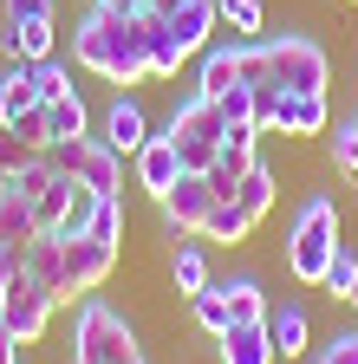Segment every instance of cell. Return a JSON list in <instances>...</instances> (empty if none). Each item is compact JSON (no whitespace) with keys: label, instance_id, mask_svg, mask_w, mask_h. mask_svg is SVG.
<instances>
[{"label":"cell","instance_id":"obj_1","mask_svg":"<svg viewBox=\"0 0 358 364\" xmlns=\"http://www.w3.org/2000/svg\"><path fill=\"white\" fill-rule=\"evenodd\" d=\"M72 65L98 72L105 85H144L150 78V53H144V33L137 14H111V7H85V20L72 26Z\"/></svg>","mask_w":358,"mask_h":364},{"label":"cell","instance_id":"obj_2","mask_svg":"<svg viewBox=\"0 0 358 364\" xmlns=\"http://www.w3.org/2000/svg\"><path fill=\"white\" fill-rule=\"evenodd\" d=\"M241 85H280L293 91H326L332 85V53L312 33H260L241 53Z\"/></svg>","mask_w":358,"mask_h":364},{"label":"cell","instance_id":"obj_3","mask_svg":"<svg viewBox=\"0 0 358 364\" xmlns=\"http://www.w3.org/2000/svg\"><path fill=\"white\" fill-rule=\"evenodd\" d=\"M332 254H339V202L332 196H306L293 228H287V273L300 287H320Z\"/></svg>","mask_w":358,"mask_h":364},{"label":"cell","instance_id":"obj_4","mask_svg":"<svg viewBox=\"0 0 358 364\" xmlns=\"http://www.w3.org/2000/svg\"><path fill=\"white\" fill-rule=\"evenodd\" d=\"M137 326L98 293H85L78 299V318H72V364H124V358H137Z\"/></svg>","mask_w":358,"mask_h":364},{"label":"cell","instance_id":"obj_5","mask_svg":"<svg viewBox=\"0 0 358 364\" xmlns=\"http://www.w3.org/2000/svg\"><path fill=\"white\" fill-rule=\"evenodd\" d=\"M163 136L176 144V156H183V169L209 176V163H215V150H221V136H228V124H221V105H215V98H202V91H189V98H183V105L169 111Z\"/></svg>","mask_w":358,"mask_h":364},{"label":"cell","instance_id":"obj_6","mask_svg":"<svg viewBox=\"0 0 358 364\" xmlns=\"http://www.w3.org/2000/svg\"><path fill=\"white\" fill-rule=\"evenodd\" d=\"M46 156H53L72 182H85L92 196H117V189H124V156L105 144V136H92V130L72 136V144H53Z\"/></svg>","mask_w":358,"mask_h":364},{"label":"cell","instance_id":"obj_7","mask_svg":"<svg viewBox=\"0 0 358 364\" xmlns=\"http://www.w3.org/2000/svg\"><path fill=\"white\" fill-rule=\"evenodd\" d=\"M53 306H59V299L39 287V280H26V267H20L14 280H7V293H0V326H7L20 345H39V338H46Z\"/></svg>","mask_w":358,"mask_h":364},{"label":"cell","instance_id":"obj_8","mask_svg":"<svg viewBox=\"0 0 358 364\" xmlns=\"http://www.w3.org/2000/svg\"><path fill=\"white\" fill-rule=\"evenodd\" d=\"M209 208H215V189H209V176H196V169H183V176H176V189L157 196V215H163V235L169 241L176 235H202Z\"/></svg>","mask_w":358,"mask_h":364},{"label":"cell","instance_id":"obj_9","mask_svg":"<svg viewBox=\"0 0 358 364\" xmlns=\"http://www.w3.org/2000/svg\"><path fill=\"white\" fill-rule=\"evenodd\" d=\"M111 273H117V247H111V241H98V235H72V241H65V293H72V299L98 293Z\"/></svg>","mask_w":358,"mask_h":364},{"label":"cell","instance_id":"obj_10","mask_svg":"<svg viewBox=\"0 0 358 364\" xmlns=\"http://www.w3.org/2000/svg\"><path fill=\"white\" fill-rule=\"evenodd\" d=\"M254 144H260L254 124H228V136H221V150H215V163H209V189H215V196H235V182L260 163Z\"/></svg>","mask_w":358,"mask_h":364},{"label":"cell","instance_id":"obj_11","mask_svg":"<svg viewBox=\"0 0 358 364\" xmlns=\"http://www.w3.org/2000/svg\"><path fill=\"white\" fill-rule=\"evenodd\" d=\"M98 136H105V144H111V150L130 163V156H137V150L150 144V111H144L137 98H130V91H117V98L105 105V130H98Z\"/></svg>","mask_w":358,"mask_h":364},{"label":"cell","instance_id":"obj_12","mask_svg":"<svg viewBox=\"0 0 358 364\" xmlns=\"http://www.w3.org/2000/svg\"><path fill=\"white\" fill-rule=\"evenodd\" d=\"M241 53H248V39H209L202 46V65H196V91L202 98H221L228 85H241Z\"/></svg>","mask_w":358,"mask_h":364},{"label":"cell","instance_id":"obj_13","mask_svg":"<svg viewBox=\"0 0 358 364\" xmlns=\"http://www.w3.org/2000/svg\"><path fill=\"white\" fill-rule=\"evenodd\" d=\"M163 20H169V39L183 46V59H196L202 46L215 39V26H221V14H215V0H176V7H169Z\"/></svg>","mask_w":358,"mask_h":364},{"label":"cell","instance_id":"obj_14","mask_svg":"<svg viewBox=\"0 0 358 364\" xmlns=\"http://www.w3.org/2000/svg\"><path fill=\"white\" fill-rule=\"evenodd\" d=\"M53 46H59V26L53 20H0V53L20 59V65L53 59Z\"/></svg>","mask_w":358,"mask_h":364},{"label":"cell","instance_id":"obj_15","mask_svg":"<svg viewBox=\"0 0 358 364\" xmlns=\"http://www.w3.org/2000/svg\"><path fill=\"white\" fill-rule=\"evenodd\" d=\"M20 267H26V280H39L59 306H72V293H65V241H59V235H33Z\"/></svg>","mask_w":358,"mask_h":364},{"label":"cell","instance_id":"obj_16","mask_svg":"<svg viewBox=\"0 0 358 364\" xmlns=\"http://www.w3.org/2000/svg\"><path fill=\"white\" fill-rule=\"evenodd\" d=\"M130 169H137V189L169 196V189H176V176H183V156H176V144H169V136H150V144L130 156Z\"/></svg>","mask_w":358,"mask_h":364},{"label":"cell","instance_id":"obj_17","mask_svg":"<svg viewBox=\"0 0 358 364\" xmlns=\"http://www.w3.org/2000/svg\"><path fill=\"white\" fill-rule=\"evenodd\" d=\"M39 117H46V150H53V144H72V136L92 130V105L78 98V85L59 91V98H46V105H39Z\"/></svg>","mask_w":358,"mask_h":364},{"label":"cell","instance_id":"obj_18","mask_svg":"<svg viewBox=\"0 0 358 364\" xmlns=\"http://www.w3.org/2000/svg\"><path fill=\"white\" fill-rule=\"evenodd\" d=\"M137 33H144V53H150V78H176L189 59H183V46L169 39V20L157 14V7H144L137 14Z\"/></svg>","mask_w":358,"mask_h":364},{"label":"cell","instance_id":"obj_19","mask_svg":"<svg viewBox=\"0 0 358 364\" xmlns=\"http://www.w3.org/2000/svg\"><path fill=\"white\" fill-rule=\"evenodd\" d=\"M215 358H221V364H280L267 326H228V332L215 338Z\"/></svg>","mask_w":358,"mask_h":364},{"label":"cell","instance_id":"obj_20","mask_svg":"<svg viewBox=\"0 0 358 364\" xmlns=\"http://www.w3.org/2000/svg\"><path fill=\"white\" fill-rule=\"evenodd\" d=\"M169 287L183 293V299H196L202 287H215V273H209V254H202V241L176 235V247H169Z\"/></svg>","mask_w":358,"mask_h":364},{"label":"cell","instance_id":"obj_21","mask_svg":"<svg viewBox=\"0 0 358 364\" xmlns=\"http://www.w3.org/2000/svg\"><path fill=\"white\" fill-rule=\"evenodd\" d=\"M326 130H332L326 91H293L287 111H280V136H326Z\"/></svg>","mask_w":358,"mask_h":364},{"label":"cell","instance_id":"obj_22","mask_svg":"<svg viewBox=\"0 0 358 364\" xmlns=\"http://www.w3.org/2000/svg\"><path fill=\"white\" fill-rule=\"evenodd\" d=\"M267 338H274L280 358H306L312 351V318H306V306H274V312H267Z\"/></svg>","mask_w":358,"mask_h":364},{"label":"cell","instance_id":"obj_23","mask_svg":"<svg viewBox=\"0 0 358 364\" xmlns=\"http://www.w3.org/2000/svg\"><path fill=\"white\" fill-rule=\"evenodd\" d=\"M221 287V299H228V312H235V326H267V293H260V280L254 273H235V280H215Z\"/></svg>","mask_w":358,"mask_h":364},{"label":"cell","instance_id":"obj_24","mask_svg":"<svg viewBox=\"0 0 358 364\" xmlns=\"http://www.w3.org/2000/svg\"><path fill=\"white\" fill-rule=\"evenodd\" d=\"M254 235V221L241 215V202L235 196H215V208H209V221H202V241H215V247H241Z\"/></svg>","mask_w":358,"mask_h":364},{"label":"cell","instance_id":"obj_25","mask_svg":"<svg viewBox=\"0 0 358 364\" xmlns=\"http://www.w3.org/2000/svg\"><path fill=\"white\" fill-rule=\"evenodd\" d=\"M274 196H280V182H274V169H267V163H254L241 182H235V202H241V215L260 228L267 221V208H274Z\"/></svg>","mask_w":358,"mask_h":364},{"label":"cell","instance_id":"obj_26","mask_svg":"<svg viewBox=\"0 0 358 364\" xmlns=\"http://www.w3.org/2000/svg\"><path fill=\"white\" fill-rule=\"evenodd\" d=\"M39 235V221H33V208H26V196H0V247H26Z\"/></svg>","mask_w":358,"mask_h":364},{"label":"cell","instance_id":"obj_27","mask_svg":"<svg viewBox=\"0 0 358 364\" xmlns=\"http://www.w3.org/2000/svg\"><path fill=\"white\" fill-rule=\"evenodd\" d=\"M189 318H196L202 338H221V332L235 326V312H228V299H221V287H202V293L189 299Z\"/></svg>","mask_w":358,"mask_h":364},{"label":"cell","instance_id":"obj_28","mask_svg":"<svg viewBox=\"0 0 358 364\" xmlns=\"http://www.w3.org/2000/svg\"><path fill=\"white\" fill-rule=\"evenodd\" d=\"M215 14H221V26H228L235 39H260V26H267V0H215Z\"/></svg>","mask_w":358,"mask_h":364},{"label":"cell","instance_id":"obj_29","mask_svg":"<svg viewBox=\"0 0 358 364\" xmlns=\"http://www.w3.org/2000/svg\"><path fill=\"white\" fill-rule=\"evenodd\" d=\"M326 150H332V169L358 189V130H352V124H332V130H326Z\"/></svg>","mask_w":358,"mask_h":364},{"label":"cell","instance_id":"obj_30","mask_svg":"<svg viewBox=\"0 0 358 364\" xmlns=\"http://www.w3.org/2000/svg\"><path fill=\"white\" fill-rule=\"evenodd\" d=\"M92 208H98V196L85 189H72V202H65V215H59V228H46V235H59V241H72V235H85V228H92Z\"/></svg>","mask_w":358,"mask_h":364},{"label":"cell","instance_id":"obj_31","mask_svg":"<svg viewBox=\"0 0 358 364\" xmlns=\"http://www.w3.org/2000/svg\"><path fill=\"white\" fill-rule=\"evenodd\" d=\"M85 235H98V241L124 247V202H117V196H98V208H92V228H85Z\"/></svg>","mask_w":358,"mask_h":364},{"label":"cell","instance_id":"obj_32","mask_svg":"<svg viewBox=\"0 0 358 364\" xmlns=\"http://www.w3.org/2000/svg\"><path fill=\"white\" fill-rule=\"evenodd\" d=\"M352 280H358V254L339 241V254L326 260V280H320V293H332V299H345L352 293Z\"/></svg>","mask_w":358,"mask_h":364},{"label":"cell","instance_id":"obj_33","mask_svg":"<svg viewBox=\"0 0 358 364\" xmlns=\"http://www.w3.org/2000/svg\"><path fill=\"white\" fill-rule=\"evenodd\" d=\"M215 105H221V124H254V85H228Z\"/></svg>","mask_w":358,"mask_h":364},{"label":"cell","instance_id":"obj_34","mask_svg":"<svg viewBox=\"0 0 358 364\" xmlns=\"http://www.w3.org/2000/svg\"><path fill=\"white\" fill-rule=\"evenodd\" d=\"M33 85H39V105H46V98H59V91H72V72L59 59H39L33 65Z\"/></svg>","mask_w":358,"mask_h":364},{"label":"cell","instance_id":"obj_35","mask_svg":"<svg viewBox=\"0 0 358 364\" xmlns=\"http://www.w3.org/2000/svg\"><path fill=\"white\" fill-rule=\"evenodd\" d=\"M312 358H320V364H358V332H332Z\"/></svg>","mask_w":358,"mask_h":364},{"label":"cell","instance_id":"obj_36","mask_svg":"<svg viewBox=\"0 0 358 364\" xmlns=\"http://www.w3.org/2000/svg\"><path fill=\"white\" fill-rule=\"evenodd\" d=\"M0 20H53V0H0Z\"/></svg>","mask_w":358,"mask_h":364},{"label":"cell","instance_id":"obj_37","mask_svg":"<svg viewBox=\"0 0 358 364\" xmlns=\"http://www.w3.org/2000/svg\"><path fill=\"white\" fill-rule=\"evenodd\" d=\"M14 130L26 136L33 150H46V117H39V105H33V111H20V117H14Z\"/></svg>","mask_w":358,"mask_h":364},{"label":"cell","instance_id":"obj_38","mask_svg":"<svg viewBox=\"0 0 358 364\" xmlns=\"http://www.w3.org/2000/svg\"><path fill=\"white\" fill-rule=\"evenodd\" d=\"M98 7H111V14H144V0H98Z\"/></svg>","mask_w":358,"mask_h":364},{"label":"cell","instance_id":"obj_39","mask_svg":"<svg viewBox=\"0 0 358 364\" xmlns=\"http://www.w3.org/2000/svg\"><path fill=\"white\" fill-rule=\"evenodd\" d=\"M345 306H352V312H358V280H352V293H345Z\"/></svg>","mask_w":358,"mask_h":364},{"label":"cell","instance_id":"obj_40","mask_svg":"<svg viewBox=\"0 0 358 364\" xmlns=\"http://www.w3.org/2000/svg\"><path fill=\"white\" fill-rule=\"evenodd\" d=\"M124 364H150V358H144V351H137V358H124Z\"/></svg>","mask_w":358,"mask_h":364},{"label":"cell","instance_id":"obj_41","mask_svg":"<svg viewBox=\"0 0 358 364\" xmlns=\"http://www.w3.org/2000/svg\"><path fill=\"white\" fill-rule=\"evenodd\" d=\"M345 124H352V130H358V105H352V117H345Z\"/></svg>","mask_w":358,"mask_h":364},{"label":"cell","instance_id":"obj_42","mask_svg":"<svg viewBox=\"0 0 358 364\" xmlns=\"http://www.w3.org/2000/svg\"><path fill=\"white\" fill-rule=\"evenodd\" d=\"M345 7H358V0H345Z\"/></svg>","mask_w":358,"mask_h":364},{"label":"cell","instance_id":"obj_43","mask_svg":"<svg viewBox=\"0 0 358 364\" xmlns=\"http://www.w3.org/2000/svg\"><path fill=\"white\" fill-rule=\"evenodd\" d=\"M306 364H320V358H306Z\"/></svg>","mask_w":358,"mask_h":364},{"label":"cell","instance_id":"obj_44","mask_svg":"<svg viewBox=\"0 0 358 364\" xmlns=\"http://www.w3.org/2000/svg\"><path fill=\"white\" fill-rule=\"evenodd\" d=\"M0 293H7V287H0Z\"/></svg>","mask_w":358,"mask_h":364}]
</instances>
